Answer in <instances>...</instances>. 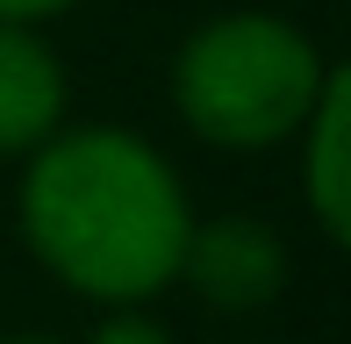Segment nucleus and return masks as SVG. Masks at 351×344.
<instances>
[{
	"mask_svg": "<svg viewBox=\"0 0 351 344\" xmlns=\"http://www.w3.org/2000/svg\"><path fill=\"white\" fill-rule=\"evenodd\" d=\"M337 58L287 8H215L172 43L165 108L201 151L273 158L323 101Z\"/></svg>",
	"mask_w": 351,
	"mask_h": 344,
	"instance_id": "nucleus-2",
	"label": "nucleus"
},
{
	"mask_svg": "<svg viewBox=\"0 0 351 344\" xmlns=\"http://www.w3.org/2000/svg\"><path fill=\"white\" fill-rule=\"evenodd\" d=\"M86 0H0V22H36V29H58L65 14H79Z\"/></svg>",
	"mask_w": 351,
	"mask_h": 344,
	"instance_id": "nucleus-7",
	"label": "nucleus"
},
{
	"mask_svg": "<svg viewBox=\"0 0 351 344\" xmlns=\"http://www.w3.org/2000/svg\"><path fill=\"white\" fill-rule=\"evenodd\" d=\"M0 344H65V337H51V330H8Z\"/></svg>",
	"mask_w": 351,
	"mask_h": 344,
	"instance_id": "nucleus-8",
	"label": "nucleus"
},
{
	"mask_svg": "<svg viewBox=\"0 0 351 344\" xmlns=\"http://www.w3.org/2000/svg\"><path fill=\"white\" fill-rule=\"evenodd\" d=\"M65 122H72L65 51L36 22H0V165H22Z\"/></svg>",
	"mask_w": 351,
	"mask_h": 344,
	"instance_id": "nucleus-4",
	"label": "nucleus"
},
{
	"mask_svg": "<svg viewBox=\"0 0 351 344\" xmlns=\"http://www.w3.org/2000/svg\"><path fill=\"white\" fill-rule=\"evenodd\" d=\"M79 344H180V330L158 316V302H130V308H93V330Z\"/></svg>",
	"mask_w": 351,
	"mask_h": 344,
	"instance_id": "nucleus-6",
	"label": "nucleus"
},
{
	"mask_svg": "<svg viewBox=\"0 0 351 344\" xmlns=\"http://www.w3.org/2000/svg\"><path fill=\"white\" fill-rule=\"evenodd\" d=\"M294 280V251H287V230L258 208H215L194 215V237L180 258V287L194 294L208 316H265Z\"/></svg>",
	"mask_w": 351,
	"mask_h": 344,
	"instance_id": "nucleus-3",
	"label": "nucleus"
},
{
	"mask_svg": "<svg viewBox=\"0 0 351 344\" xmlns=\"http://www.w3.org/2000/svg\"><path fill=\"white\" fill-rule=\"evenodd\" d=\"M194 215L180 158L130 122H65L14 165V237L86 308L165 302Z\"/></svg>",
	"mask_w": 351,
	"mask_h": 344,
	"instance_id": "nucleus-1",
	"label": "nucleus"
},
{
	"mask_svg": "<svg viewBox=\"0 0 351 344\" xmlns=\"http://www.w3.org/2000/svg\"><path fill=\"white\" fill-rule=\"evenodd\" d=\"M287 158H294V194H301L308 230L330 251H344L351 244V72L344 65L330 72L323 101H315L308 122L294 130Z\"/></svg>",
	"mask_w": 351,
	"mask_h": 344,
	"instance_id": "nucleus-5",
	"label": "nucleus"
}]
</instances>
